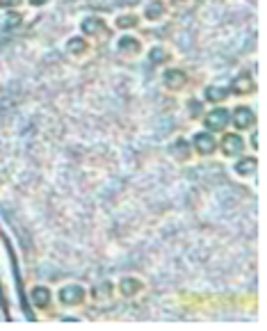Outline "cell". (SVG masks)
<instances>
[{"mask_svg":"<svg viewBox=\"0 0 267 331\" xmlns=\"http://www.w3.org/2000/svg\"><path fill=\"white\" fill-rule=\"evenodd\" d=\"M169 57H171V53H169L164 46H153V48L148 50V62H151V64H162Z\"/></svg>","mask_w":267,"mask_h":331,"instance_id":"cell-17","label":"cell"},{"mask_svg":"<svg viewBox=\"0 0 267 331\" xmlns=\"http://www.w3.org/2000/svg\"><path fill=\"white\" fill-rule=\"evenodd\" d=\"M30 299H32V304L37 308H46L50 304V299H53V292H50L48 286H35L30 290Z\"/></svg>","mask_w":267,"mask_h":331,"instance_id":"cell-13","label":"cell"},{"mask_svg":"<svg viewBox=\"0 0 267 331\" xmlns=\"http://www.w3.org/2000/svg\"><path fill=\"white\" fill-rule=\"evenodd\" d=\"M233 126L237 130H251L256 126V112L251 105H237L233 112Z\"/></svg>","mask_w":267,"mask_h":331,"instance_id":"cell-2","label":"cell"},{"mask_svg":"<svg viewBox=\"0 0 267 331\" xmlns=\"http://www.w3.org/2000/svg\"><path fill=\"white\" fill-rule=\"evenodd\" d=\"M192 148H197V153H201V155H210V153H215L217 142H215V137L208 133V130H201V133H197L192 137Z\"/></svg>","mask_w":267,"mask_h":331,"instance_id":"cell-7","label":"cell"},{"mask_svg":"<svg viewBox=\"0 0 267 331\" xmlns=\"http://www.w3.org/2000/svg\"><path fill=\"white\" fill-rule=\"evenodd\" d=\"M167 16V5H164L162 0H151L146 7H144V19L151 21V23H158Z\"/></svg>","mask_w":267,"mask_h":331,"instance_id":"cell-11","label":"cell"},{"mask_svg":"<svg viewBox=\"0 0 267 331\" xmlns=\"http://www.w3.org/2000/svg\"><path fill=\"white\" fill-rule=\"evenodd\" d=\"M244 137L242 135H237V133H226L224 135V139H222V153L224 155H240L244 151Z\"/></svg>","mask_w":267,"mask_h":331,"instance_id":"cell-6","label":"cell"},{"mask_svg":"<svg viewBox=\"0 0 267 331\" xmlns=\"http://www.w3.org/2000/svg\"><path fill=\"white\" fill-rule=\"evenodd\" d=\"M28 3H30L32 7H41V5H46L48 0H28Z\"/></svg>","mask_w":267,"mask_h":331,"instance_id":"cell-22","label":"cell"},{"mask_svg":"<svg viewBox=\"0 0 267 331\" xmlns=\"http://www.w3.org/2000/svg\"><path fill=\"white\" fill-rule=\"evenodd\" d=\"M144 288H146V283H144L139 277H124L121 281H119L117 290H119V295H121V297H126V299H133V297L142 295Z\"/></svg>","mask_w":267,"mask_h":331,"instance_id":"cell-5","label":"cell"},{"mask_svg":"<svg viewBox=\"0 0 267 331\" xmlns=\"http://www.w3.org/2000/svg\"><path fill=\"white\" fill-rule=\"evenodd\" d=\"M139 19L135 14H121L114 19V25H117L119 30H130V28H137Z\"/></svg>","mask_w":267,"mask_h":331,"instance_id":"cell-19","label":"cell"},{"mask_svg":"<svg viewBox=\"0 0 267 331\" xmlns=\"http://www.w3.org/2000/svg\"><path fill=\"white\" fill-rule=\"evenodd\" d=\"M162 82L167 85L169 89H173V92H181V89L188 85V73H185L183 69H167L162 73Z\"/></svg>","mask_w":267,"mask_h":331,"instance_id":"cell-10","label":"cell"},{"mask_svg":"<svg viewBox=\"0 0 267 331\" xmlns=\"http://www.w3.org/2000/svg\"><path fill=\"white\" fill-rule=\"evenodd\" d=\"M117 50L124 57H137V55H142L144 46H142V39L135 35H121L117 39Z\"/></svg>","mask_w":267,"mask_h":331,"instance_id":"cell-3","label":"cell"},{"mask_svg":"<svg viewBox=\"0 0 267 331\" xmlns=\"http://www.w3.org/2000/svg\"><path fill=\"white\" fill-rule=\"evenodd\" d=\"M80 30H82V35H87V37H101V35H105L108 25H105V21L101 19V16H84V19L80 21Z\"/></svg>","mask_w":267,"mask_h":331,"instance_id":"cell-9","label":"cell"},{"mask_svg":"<svg viewBox=\"0 0 267 331\" xmlns=\"http://www.w3.org/2000/svg\"><path fill=\"white\" fill-rule=\"evenodd\" d=\"M169 155H171L176 162H188L192 158V144L188 142L185 137H176L169 146Z\"/></svg>","mask_w":267,"mask_h":331,"instance_id":"cell-8","label":"cell"},{"mask_svg":"<svg viewBox=\"0 0 267 331\" xmlns=\"http://www.w3.org/2000/svg\"><path fill=\"white\" fill-rule=\"evenodd\" d=\"M0 5L3 7H16V5H21V0H0Z\"/></svg>","mask_w":267,"mask_h":331,"instance_id":"cell-21","label":"cell"},{"mask_svg":"<svg viewBox=\"0 0 267 331\" xmlns=\"http://www.w3.org/2000/svg\"><path fill=\"white\" fill-rule=\"evenodd\" d=\"M64 48L71 57H84V55L89 53V44H87V39H82V37H71V39L66 41Z\"/></svg>","mask_w":267,"mask_h":331,"instance_id":"cell-15","label":"cell"},{"mask_svg":"<svg viewBox=\"0 0 267 331\" xmlns=\"http://www.w3.org/2000/svg\"><path fill=\"white\" fill-rule=\"evenodd\" d=\"M233 172L237 174V176H256V172H258V160L253 158H242V160H237L235 164H233Z\"/></svg>","mask_w":267,"mask_h":331,"instance_id":"cell-14","label":"cell"},{"mask_svg":"<svg viewBox=\"0 0 267 331\" xmlns=\"http://www.w3.org/2000/svg\"><path fill=\"white\" fill-rule=\"evenodd\" d=\"M231 89L235 94H251V92H256V80L249 73H240V75H235Z\"/></svg>","mask_w":267,"mask_h":331,"instance_id":"cell-12","label":"cell"},{"mask_svg":"<svg viewBox=\"0 0 267 331\" xmlns=\"http://www.w3.org/2000/svg\"><path fill=\"white\" fill-rule=\"evenodd\" d=\"M231 121V114H228L226 108H215L206 114L203 124H206V130H224Z\"/></svg>","mask_w":267,"mask_h":331,"instance_id":"cell-4","label":"cell"},{"mask_svg":"<svg viewBox=\"0 0 267 331\" xmlns=\"http://www.w3.org/2000/svg\"><path fill=\"white\" fill-rule=\"evenodd\" d=\"M87 299V290L80 283H66L57 290V302L62 306H78Z\"/></svg>","mask_w":267,"mask_h":331,"instance_id":"cell-1","label":"cell"},{"mask_svg":"<svg viewBox=\"0 0 267 331\" xmlns=\"http://www.w3.org/2000/svg\"><path fill=\"white\" fill-rule=\"evenodd\" d=\"M112 295H114L112 283H108V281H103L101 286L94 288V299L96 302H108V299H112Z\"/></svg>","mask_w":267,"mask_h":331,"instance_id":"cell-18","label":"cell"},{"mask_svg":"<svg viewBox=\"0 0 267 331\" xmlns=\"http://www.w3.org/2000/svg\"><path fill=\"white\" fill-rule=\"evenodd\" d=\"M21 14H16V12H7L5 14V19H3V25H5L7 30H12V28H19L21 25Z\"/></svg>","mask_w":267,"mask_h":331,"instance_id":"cell-20","label":"cell"},{"mask_svg":"<svg viewBox=\"0 0 267 331\" xmlns=\"http://www.w3.org/2000/svg\"><path fill=\"white\" fill-rule=\"evenodd\" d=\"M226 96H228V89L226 87H219V85L206 87V92H203V99L210 101V103H219V101H224Z\"/></svg>","mask_w":267,"mask_h":331,"instance_id":"cell-16","label":"cell"}]
</instances>
